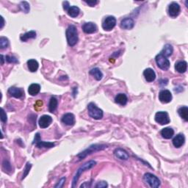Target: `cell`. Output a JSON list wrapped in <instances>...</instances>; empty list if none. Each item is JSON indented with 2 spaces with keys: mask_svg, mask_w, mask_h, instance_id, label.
Masks as SVG:
<instances>
[{
  "mask_svg": "<svg viewBox=\"0 0 188 188\" xmlns=\"http://www.w3.org/2000/svg\"><path fill=\"white\" fill-rule=\"evenodd\" d=\"M181 8L179 5L176 2L171 3L168 7V14L171 17L176 18L179 15Z\"/></svg>",
  "mask_w": 188,
  "mask_h": 188,
  "instance_id": "obj_9",
  "label": "cell"
},
{
  "mask_svg": "<svg viewBox=\"0 0 188 188\" xmlns=\"http://www.w3.org/2000/svg\"><path fill=\"white\" fill-rule=\"evenodd\" d=\"M9 46V41L7 38L1 37L0 38V48L2 49L7 48Z\"/></svg>",
  "mask_w": 188,
  "mask_h": 188,
  "instance_id": "obj_32",
  "label": "cell"
},
{
  "mask_svg": "<svg viewBox=\"0 0 188 188\" xmlns=\"http://www.w3.org/2000/svg\"><path fill=\"white\" fill-rule=\"evenodd\" d=\"M31 167H32V165H31L30 162H27L26 166H25V168H24V174L22 176V179H24L27 176V174H28L29 172H30Z\"/></svg>",
  "mask_w": 188,
  "mask_h": 188,
  "instance_id": "obj_33",
  "label": "cell"
},
{
  "mask_svg": "<svg viewBox=\"0 0 188 188\" xmlns=\"http://www.w3.org/2000/svg\"><path fill=\"white\" fill-rule=\"evenodd\" d=\"M8 94H10V96H13V97L20 98L23 97L24 92L22 89L18 88V87H11L8 89Z\"/></svg>",
  "mask_w": 188,
  "mask_h": 188,
  "instance_id": "obj_13",
  "label": "cell"
},
{
  "mask_svg": "<svg viewBox=\"0 0 188 188\" xmlns=\"http://www.w3.org/2000/svg\"><path fill=\"white\" fill-rule=\"evenodd\" d=\"M155 60H156V63H157V66L160 69H162V70L167 71L168 69L170 68L169 60L167 59L166 57L162 55V54H160V53L156 56Z\"/></svg>",
  "mask_w": 188,
  "mask_h": 188,
  "instance_id": "obj_6",
  "label": "cell"
},
{
  "mask_svg": "<svg viewBox=\"0 0 188 188\" xmlns=\"http://www.w3.org/2000/svg\"><path fill=\"white\" fill-rule=\"evenodd\" d=\"M36 38V32L32 30L21 35V37H20V39H21V41H27V40L30 39V38Z\"/></svg>",
  "mask_w": 188,
  "mask_h": 188,
  "instance_id": "obj_28",
  "label": "cell"
},
{
  "mask_svg": "<svg viewBox=\"0 0 188 188\" xmlns=\"http://www.w3.org/2000/svg\"><path fill=\"white\" fill-rule=\"evenodd\" d=\"M40 90H41V86H40V85L36 83L30 85L28 88V93L31 96H36V95L39 94Z\"/></svg>",
  "mask_w": 188,
  "mask_h": 188,
  "instance_id": "obj_20",
  "label": "cell"
},
{
  "mask_svg": "<svg viewBox=\"0 0 188 188\" xmlns=\"http://www.w3.org/2000/svg\"><path fill=\"white\" fill-rule=\"evenodd\" d=\"M179 115L181 116V118H183L185 121L188 120V107L186 106H183V107H180L178 109Z\"/></svg>",
  "mask_w": 188,
  "mask_h": 188,
  "instance_id": "obj_25",
  "label": "cell"
},
{
  "mask_svg": "<svg viewBox=\"0 0 188 188\" xmlns=\"http://www.w3.org/2000/svg\"><path fill=\"white\" fill-rule=\"evenodd\" d=\"M1 64H4V56L3 55H1Z\"/></svg>",
  "mask_w": 188,
  "mask_h": 188,
  "instance_id": "obj_45",
  "label": "cell"
},
{
  "mask_svg": "<svg viewBox=\"0 0 188 188\" xmlns=\"http://www.w3.org/2000/svg\"><path fill=\"white\" fill-rule=\"evenodd\" d=\"M173 52V46L171 44H166L165 45V46L163 47V49L162 50V52H160V54H162V55H164L165 57H170L172 54V53Z\"/></svg>",
  "mask_w": 188,
  "mask_h": 188,
  "instance_id": "obj_24",
  "label": "cell"
},
{
  "mask_svg": "<svg viewBox=\"0 0 188 188\" xmlns=\"http://www.w3.org/2000/svg\"><path fill=\"white\" fill-rule=\"evenodd\" d=\"M65 182V178H62L60 180V182H58L57 184H56L55 187H62L63 186Z\"/></svg>",
  "mask_w": 188,
  "mask_h": 188,
  "instance_id": "obj_39",
  "label": "cell"
},
{
  "mask_svg": "<svg viewBox=\"0 0 188 188\" xmlns=\"http://www.w3.org/2000/svg\"><path fill=\"white\" fill-rule=\"evenodd\" d=\"M87 109H88V114L91 118L96 120L101 119L103 118V111L102 109L95 105L94 103L91 102L87 105Z\"/></svg>",
  "mask_w": 188,
  "mask_h": 188,
  "instance_id": "obj_4",
  "label": "cell"
},
{
  "mask_svg": "<svg viewBox=\"0 0 188 188\" xmlns=\"http://www.w3.org/2000/svg\"><path fill=\"white\" fill-rule=\"evenodd\" d=\"M155 120L158 123L161 124V125H165L170 123L171 120H170L168 113L167 112H157L155 115Z\"/></svg>",
  "mask_w": 188,
  "mask_h": 188,
  "instance_id": "obj_8",
  "label": "cell"
},
{
  "mask_svg": "<svg viewBox=\"0 0 188 188\" xmlns=\"http://www.w3.org/2000/svg\"><path fill=\"white\" fill-rule=\"evenodd\" d=\"M1 120L2 122H3V123L7 122V115L6 113L5 112L4 109L2 108V112H1Z\"/></svg>",
  "mask_w": 188,
  "mask_h": 188,
  "instance_id": "obj_35",
  "label": "cell"
},
{
  "mask_svg": "<svg viewBox=\"0 0 188 188\" xmlns=\"http://www.w3.org/2000/svg\"><path fill=\"white\" fill-rule=\"evenodd\" d=\"M83 30L85 33L92 34L97 31V26L93 22H87L84 24L83 26Z\"/></svg>",
  "mask_w": 188,
  "mask_h": 188,
  "instance_id": "obj_12",
  "label": "cell"
},
{
  "mask_svg": "<svg viewBox=\"0 0 188 188\" xmlns=\"http://www.w3.org/2000/svg\"><path fill=\"white\" fill-rule=\"evenodd\" d=\"M90 74L93 76H94V78L96 80H101L102 77H103V74H102V72L100 71V69L98 68H94L91 69L90 71Z\"/></svg>",
  "mask_w": 188,
  "mask_h": 188,
  "instance_id": "obj_26",
  "label": "cell"
},
{
  "mask_svg": "<svg viewBox=\"0 0 188 188\" xmlns=\"http://www.w3.org/2000/svg\"><path fill=\"white\" fill-rule=\"evenodd\" d=\"M52 123V118L51 116H47V115H44V116H41V118H40L39 121H38L40 127L42 129L47 128V127L50 126V124Z\"/></svg>",
  "mask_w": 188,
  "mask_h": 188,
  "instance_id": "obj_11",
  "label": "cell"
},
{
  "mask_svg": "<svg viewBox=\"0 0 188 188\" xmlns=\"http://www.w3.org/2000/svg\"><path fill=\"white\" fill-rule=\"evenodd\" d=\"M96 162L94 161V160H90V161L87 162L86 163L83 164L81 167L79 168V169L76 171V174L74 175V179H73V182H72V187H75L76 184H77L78 180H79V176H81V174L83 172H85V171H87V170H90L94 168L95 165H96Z\"/></svg>",
  "mask_w": 188,
  "mask_h": 188,
  "instance_id": "obj_2",
  "label": "cell"
},
{
  "mask_svg": "<svg viewBox=\"0 0 188 188\" xmlns=\"http://www.w3.org/2000/svg\"><path fill=\"white\" fill-rule=\"evenodd\" d=\"M67 12H68V14L71 16V17L76 18L79 16V14L80 13V10L78 7L72 6L68 8V10H67Z\"/></svg>",
  "mask_w": 188,
  "mask_h": 188,
  "instance_id": "obj_27",
  "label": "cell"
},
{
  "mask_svg": "<svg viewBox=\"0 0 188 188\" xmlns=\"http://www.w3.org/2000/svg\"><path fill=\"white\" fill-rule=\"evenodd\" d=\"M159 99L163 104H167L172 100V94L168 90H162L159 94Z\"/></svg>",
  "mask_w": 188,
  "mask_h": 188,
  "instance_id": "obj_10",
  "label": "cell"
},
{
  "mask_svg": "<svg viewBox=\"0 0 188 188\" xmlns=\"http://www.w3.org/2000/svg\"><path fill=\"white\" fill-rule=\"evenodd\" d=\"M90 187V183H88V182H85V184H82L81 187Z\"/></svg>",
  "mask_w": 188,
  "mask_h": 188,
  "instance_id": "obj_43",
  "label": "cell"
},
{
  "mask_svg": "<svg viewBox=\"0 0 188 188\" xmlns=\"http://www.w3.org/2000/svg\"><path fill=\"white\" fill-rule=\"evenodd\" d=\"M184 142H185V138L182 134L177 135L173 140V144L176 148L182 147L184 145Z\"/></svg>",
  "mask_w": 188,
  "mask_h": 188,
  "instance_id": "obj_17",
  "label": "cell"
},
{
  "mask_svg": "<svg viewBox=\"0 0 188 188\" xmlns=\"http://www.w3.org/2000/svg\"><path fill=\"white\" fill-rule=\"evenodd\" d=\"M135 26L134 20L131 18H126L120 22V27L124 30H131Z\"/></svg>",
  "mask_w": 188,
  "mask_h": 188,
  "instance_id": "obj_15",
  "label": "cell"
},
{
  "mask_svg": "<svg viewBox=\"0 0 188 188\" xmlns=\"http://www.w3.org/2000/svg\"><path fill=\"white\" fill-rule=\"evenodd\" d=\"M62 122L67 126H73L75 123V117L72 113H66L62 118Z\"/></svg>",
  "mask_w": 188,
  "mask_h": 188,
  "instance_id": "obj_14",
  "label": "cell"
},
{
  "mask_svg": "<svg viewBox=\"0 0 188 188\" xmlns=\"http://www.w3.org/2000/svg\"><path fill=\"white\" fill-rule=\"evenodd\" d=\"M69 8H70V7H69L68 2H67V1L63 2V8H64V10H68Z\"/></svg>",
  "mask_w": 188,
  "mask_h": 188,
  "instance_id": "obj_42",
  "label": "cell"
},
{
  "mask_svg": "<svg viewBox=\"0 0 188 188\" xmlns=\"http://www.w3.org/2000/svg\"><path fill=\"white\" fill-rule=\"evenodd\" d=\"M114 154L119 160H127L129 159V154L125 150L122 149H117L116 151H114Z\"/></svg>",
  "mask_w": 188,
  "mask_h": 188,
  "instance_id": "obj_18",
  "label": "cell"
},
{
  "mask_svg": "<svg viewBox=\"0 0 188 188\" xmlns=\"http://www.w3.org/2000/svg\"><path fill=\"white\" fill-rule=\"evenodd\" d=\"M2 165L3 168H5L6 171H10V170H11V166H10V164L9 163L8 161H4Z\"/></svg>",
  "mask_w": 188,
  "mask_h": 188,
  "instance_id": "obj_38",
  "label": "cell"
},
{
  "mask_svg": "<svg viewBox=\"0 0 188 188\" xmlns=\"http://www.w3.org/2000/svg\"><path fill=\"white\" fill-rule=\"evenodd\" d=\"M144 181L150 186L151 187L157 188L160 186V180L152 173H147L144 175Z\"/></svg>",
  "mask_w": 188,
  "mask_h": 188,
  "instance_id": "obj_5",
  "label": "cell"
},
{
  "mask_svg": "<svg viewBox=\"0 0 188 188\" xmlns=\"http://www.w3.org/2000/svg\"><path fill=\"white\" fill-rule=\"evenodd\" d=\"M36 146L38 148H46V149H50V148H52L54 146V143H50V142H44V141H41L40 140L39 142H38L37 143H35Z\"/></svg>",
  "mask_w": 188,
  "mask_h": 188,
  "instance_id": "obj_30",
  "label": "cell"
},
{
  "mask_svg": "<svg viewBox=\"0 0 188 188\" xmlns=\"http://www.w3.org/2000/svg\"><path fill=\"white\" fill-rule=\"evenodd\" d=\"M175 69L177 72L183 74V73L186 72L187 69V63L186 61H179L176 63L175 65Z\"/></svg>",
  "mask_w": 188,
  "mask_h": 188,
  "instance_id": "obj_19",
  "label": "cell"
},
{
  "mask_svg": "<svg viewBox=\"0 0 188 188\" xmlns=\"http://www.w3.org/2000/svg\"><path fill=\"white\" fill-rule=\"evenodd\" d=\"M40 140H41V137H40V134H39V133H37V134L35 135V137L33 144L37 143L38 142L40 141Z\"/></svg>",
  "mask_w": 188,
  "mask_h": 188,
  "instance_id": "obj_41",
  "label": "cell"
},
{
  "mask_svg": "<svg viewBox=\"0 0 188 188\" xmlns=\"http://www.w3.org/2000/svg\"><path fill=\"white\" fill-rule=\"evenodd\" d=\"M5 58H6V60L8 62V63H19V60L16 59L15 57H13V56H6L5 57Z\"/></svg>",
  "mask_w": 188,
  "mask_h": 188,
  "instance_id": "obj_34",
  "label": "cell"
},
{
  "mask_svg": "<svg viewBox=\"0 0 188 188\" xmlns=\"http://www.w3.org/2000/svg\"><path fill=\"white\" fill-rule=\"evenodd\" d=\"M116 25V19L114 16H107L102 23V28L106 31L112 30Z\"/></svg>",
  "mask_w": 188,
  "mask_h": 188,
  "instance_id": "obj_7",
  "label": "cell"
},
{
  "mask_svg": "<svg viewBox=\"0 0 188 188\" xmlns=\"http://www.w3.org/2000/svg\"><path fill=\"white\" fill-rule=\"evenodd\" d=\"M57 100L56 98L52 97L49 101V110L50 112H54L56 110L57 107Z\"/></svg>",
  "mask_w": 188,
  "mask_h": 188,
  "instance_id": "obj_29",
  "label": "cell"
},
{
  "mask_svg": "<svg viewBox=\"0 0 188 188\" xmlns=\"http://www.w3.org/2000/svg\"><path fill=\"white\" fill-rule=\"evenodd\" d=\"M108 186V184L106 182H98V184L96 185V187L97 188H105L107 187Z\"/></svg>",
  "mask_w": 188,
  "mask_h": 188,
  "instance_id": "obj_36",
  "label": "cell"
},
{
  "mask_svg": "<svg viewBox=\"0 0 188 188\" xmlns=\"http://www.w3.org/2000/svg\"><path fill=\"white\" fill-rule=\"evenodd\" d=\"M85 3H87V4L90 7H94L95 5L98 3V1H85Z\"/></svg>",
  "mask_w": 188,
  "mask_h": 188,
  "instance_id": "obj_40",
  "label": "cell"
},
{
  "mask_svg": "<svg viewBox=\"0 0 188 188\" xmlns=\"http://www.w3.org/2000/svg\"><path fill=\"white\" fill-rule=\"evenodd\" d=\"M106 148H107V146L106 145H102V144H95V145L90 146V147L87 148V149H85V151L81 152L80 154L77 155V157L79 158V160H83L84 158H85L87 155L92 154V153L96 152V151H98L105 149Z\"/></svg>",
  "mask_w": 188,
  "mask_h": 188,
  "instance_id": "obj_3",
  "label": "cell"
},
{
  "mask_svg": "<svg viewBox=\"0 0 188 188\" xmlns=\"http://www.w3.org/2000/svg\"><path fill=\"white\" fill-rule=\"evenodd\" d=\"M1 20H2V24H1V27H0V28L2 29L3 27H4V25H5V21H4V19H3L2 16H1Z\"/></svg>",
  "mask_w": 188,
  "mask_h": 188,
  "instance_id": "obj_44",
  "label": "cell"
},
{
  "mask_svg": "<svg viewBox=\"0 0 188 188\" xmlns=\"http://www.w3.org/2000/svg\"><path fill=\"white\" fill-rule=\"evenodd\" d=\"M161 135L162 138H164L165 139H171L174 135V131H173V129L167 127V128L162 129V130L161 131Z\"/></svg>",
  "mask_w": 188,
  "mask_h": 188,
  "instance_id": "obj_21",
  "label": "cell"
},
{
  "mask_svg": "<svg viewBox=\"0 0 188 188\" xmlns=\"http://www.w3.org/2000/svg\"><path fill=\"white\" fill-rule=\"evenodd\" d=\"M127 96L124 94H119L116 96L115 101L120 105H125L127 103Z\"/></svg>",
  "mask_w": 188,
  "mask_h": 188,
  "instance_id": "obj_22",
  "label": "cell"
},
{
  "mask_svg": "<svg viewBox=\"0 0 188 188\" xmlns=\"http://www.w3.org/2000/svg\"><path fill=\"white\" fill-rule=\"evenodd\" d=\"M27 65H28L29 70H30L31 72H35L38 69V66H39L38 62L34 59L29 60L28 61H27Z\"/></svg>",
  "mask_w": 188,
  "mask_h": 188,
  "instance_id": "obj_23",
  "label": "cell"
},
{
  "mask_svg": "<svg viewBox=\"0 0 188 188\" xmlns=\"http://www.w3.org/2000/svg\"><path fill=\"white\" fill-rule=\"evenodd\" d=\"M143 76L148 83H151L156 79V74L151 68H146L143 72Z\"/></svg>",
  "mask_w": 188,
  "mask_h": 188,
  "instance_id": "obj_16",
  "label": "cell"
},
{
  "mask_svg": "<svg viewBox=\"0 0 188 188\" xmlns=\"http://www.w3.org/2000/svg\"><path fill=\"white\" fill-rule=\"evenodd\" d=\"M66 38L68 45L74 46L78 42V32L74 25H69L66 30Z\"/></svg>",
  "mask_w": 188,
  "mask_h": 188,
  "instance_id": "obj_1",
  "label": "cell"
},
{
  "mask_svg": "<svg viewBox=\"0 0 188 188\" xmlns=\"http://www.w3.org/2000/svg\"><path fill=\"white\" fill-rule=\"evenodd\" d=\"M20 9H21V10H22L23 12H24L25 13H28L29 12H30V5H29V3L27 2H21V3H20L19 5Z\"/></svg>",
  "mask_w": 188,
  "mask_h": 188,
  "instance_id": "obj_31",
  "label": "cell"
},
{
  "mask_svg": "<svg viewBox=\"0 0 188 188\" xmlns=\"http://www.w3.org/2000/svg\"><path fill=\"white\" fill-rule=\"evenodd\" d=\"M43 107V101L41 100H39V101H36V103L35 104V109H39L42 108Z\"/></svg>",
  "mask_w": 188,
  "mask_h": 188,
  "instance_id": "obj_37",
  "label": "cell"
}]
</instances>
